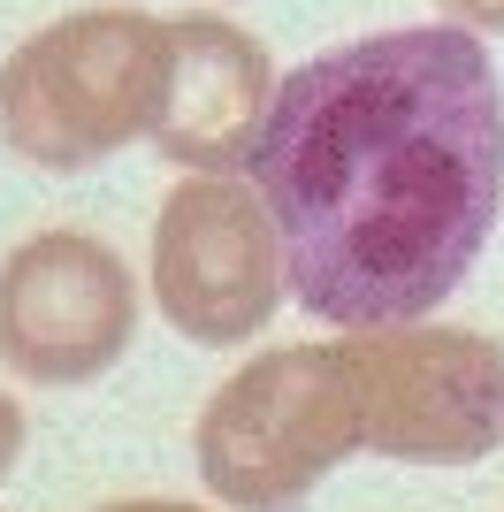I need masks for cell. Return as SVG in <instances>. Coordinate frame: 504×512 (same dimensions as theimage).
Segmentation results:
<instances>
[{"label":"cell","instance_id":"6da1fadb","mask_svg":"<svg viewBox=\"0 0 504 512\" xmlns=\"http://www.w3.org/2000/svg\"><path fill=\"white\" fill-rule=\"evenodd\" d=\"M291 299L329 329L436 314L504 214V85L482 31L398 23L298 62L245 153Z\"/></svg>","mask_w":504,"mask_h":512},{"label":"cell","instance_id":"7a4b0ae2","mask_svg":"<svg viewBox=\"0 0 504 512\" xmlns=\"http://www.w3.org/2000/svg\"><path fill=\"white\" fill-rule=\"evenodd\" d=\"M176 85V23L146 8H77L0 62V146L23 169L77 176L153 138Z\"/></svg>","mask_w":504,"mask_h":512},{"label":"cell","instance_id":"3957f363","mask_svg":"<svg viewBox=\"0 0 504 512\" xmlns=\"http://www.w3.org/2000/svg\"><path fill=\"white\" fill-rule=\"evenodd\" d=\"M352 451H367V436L336 344H275L245 360L191 428L199 482L237 512H291Z\"/></svg>","mask_w":504,"mask_h":512},{"label":"cell","instance_id":"277c9868","mask_svg":"<svg viewBox=\"0 0 504 512\" xmlns=\"http://www.w3.org/2000/svg\"><path fill=\"white\" fill-rule=\"evenodd\" d=\"M375 459L474 467L504 444V344L451 321H375L336 337Z\"/></svg>","mask_w":504,"mask_h":512},{"label":"cell","instance_id":"5b68a950","mask_svg":"<svg viewBox=\"0 0 504 512\" xmlns=\"http://www.w3.org/2000/svg\"><path fill=\"white\" fill-rule=\"evenodd\" d=\"M283 291H291V260L268 192L230 169H191L153 222V299L168 329L207 352H230L275 321Z\"/></svg>","mask_w":504,"mask_h":512},{"label":"cell","instance_id":"8992f818","mask_svg":"<svg viewBox=\"0 0 504 512\" xmlns=\"http://www.w3.org/2000/svg\"><path fill=\"white\" fill-rule=\"evenodd\" d=\"M138 337L130 260L92 230H39L0 260V360L23 383H100Z\"/></svg>","mask_w":504,"mask_h":512},{"label":"cell","instance_id":"52a82bcc","mask_svg":"<svg viewBox=\"0 0 504 512\" xmlns=\"http://www.w3.org/2000/svg\"><path fill=\"white\" fill-rule=\"evenodd\" d=\"M176 23V85L153 123L168 169H245L252 138L275 100V62L268 46L237 31L230 16H168Z\"/></svg>","mask_w":504,"mask_h":512},{"label":"cell","instance_id":"ba28073f","mask_svg":"<svg viewBox=\"0 0 504 512\" xmlns=\"http://www.w3.org/2000/svg\"><path fill=\"white\" fill-rule=\"evenodd\" d=\"M436 8L466 31H504V0H436Z\"/></svg>","mask_w":504,"mask_h":512},{"label":"cell","instance_id":"9c48e42d","mask_svg":"<svg viewBox=\"0 0 504 512\" xmlns=\"http://www.w3.org/2000/svg\"><path fill=\"white\" fill-rule=\"evenodd\" d=\"M23 459V406L0 390V482H8V467Z\"/></svg>","mask_w":504,"mask_h":512},{"label":"cell","instance_id":"30bf717a","mask_svg":"<svg viewBox=\"0 0 504 512\" xmlns=\"http://www.w3.org/2000/svg\"><path fill=\"white\" fill-rule=\"evenodd\" d=\"M100 512H199V505H184V497H115Z\"/></svg>","mask_w":504,"mask_h":512}]
</instances>
